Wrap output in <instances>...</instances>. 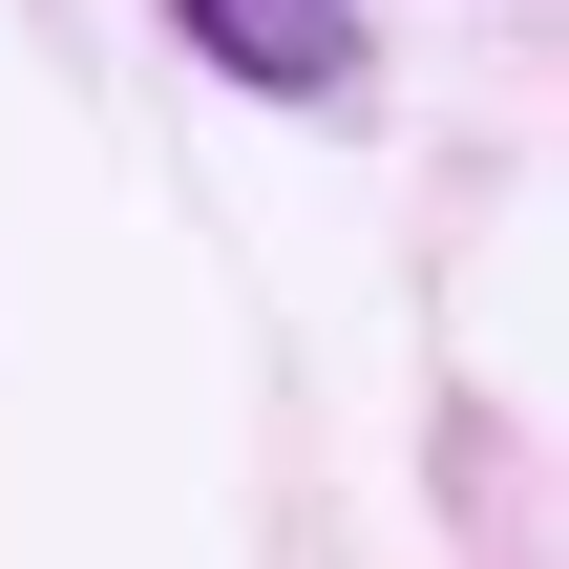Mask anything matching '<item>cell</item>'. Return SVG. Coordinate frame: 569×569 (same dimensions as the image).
Here are the masks:
<instances>
[{"mask_svg": "<svg viewBox=\"0 0 569 569\" xmlns=\"http://www.w3.org/2000/svg\"><path fill=\"white\" fill-rule=\"evenodd\" d=\"M169 21H190L232 84H274V106H338V84H359V21H338V0H169Z\"/></svg>", "mask_w": 569, "mask_h": 569, "instance_id": "6da1fadb", "label": "cell"}]
</instances>
